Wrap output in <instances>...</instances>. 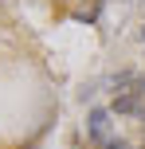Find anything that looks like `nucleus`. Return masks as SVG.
<instances>
[{"instance_id": "obj_4", "label": "nucleus", "mask_w": 145, "mask_h": 149, "mask_svg": "<svg viewBox=\"0 0 145 149\" xmlns=\"http://www.w3.org/2000/svg\"><path fill=\"white\" fill-rule=\"evenodd\" d=\"M141 39H145V28H141Z\"/></svg>"}, {"instance_id": "obj_5", "label": "nucleus", "mask_w": 145, "mask_h": 149, "mask_svg": "<svg viewBox=\"0 0 145 149\" xmlns=\"http://www.w3.org/2000/svg\"><path fill=\"white\" fill-rule=\"evenodd\" d=\"M28 149H35V145H28Z\"/></svg>"}, {"instance_id": "obj_3", "label": "nucleus", "mask_w": 145, "mask_h": 149, "mask_svg": "<svg viewBox=\"0 0 145 149\" xmlns=\"http://www.w3.org/2000/svg\"><path fill=\"white\" fill-rule=\"evenodd\" d=\"M102 149H130L126 141H110V145H102Z\"/></svg>"}, {"instance_id": "obj_1", "label": "nucleus", "mask_w": 145, "mask_h": 149, "mask_svg": "<svg viewBox=\"0 0 145 149\" xmlns=\"http://www.w3.org/2000/svg\"><path fill=\"white\" fill-rule=\"evenodd\" d=\"M110 118H114V114L102 110V106H94V110L86 114V134H90L98 145H110Z\"/></svg>"}, {"instance_id": "obj_2", "label": "nucleus", "mask_w": 145, "mask_h": 149, "mask_svg": "<svg viewBox=\"0 0 145 149\" xmlns=\"http://www.w3.org/2000/svg\"><path fill=\"white\" fill-rule=\"evenodd\" d=\"M110 114H145V98L137 94V90H126V94H118V98H114Z\"/></svg>"}, {"instance_id": "obj_6", "label": "nucleus", "mask_w": 145, "mask_h": 149, "mask_svg": "<svg viewBox=\"0 0 145 149\" xmlns=\"http://www.w3.org/2000/svg\"><path fill=\"white\" fill-rule=\"evenodd\" d=\"M141 118H145V114H141Z\"/></svg>"}]
</instances>
